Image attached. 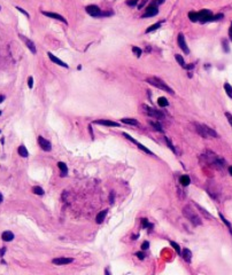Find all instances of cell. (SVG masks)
Segmentation results:
<instances>
[{
  "instance_id": "f35d334b",
  "label": "cell",
  "mask_w": 232,
  "mask_h": 275,
  "mask_svg": "<svg viewBox=\"0 0 232 275\" xmlns=\"http://www.w3.org/2000/svg\"><path fill=\"white\" fill-rule=\"evenodd\" d=\"M225 117L227 118V121H229V123H230V125L232 126V115H231L230 113H225Z\"/></svg>"
},
{
  "instance_id": "ab89813d",
  "label": "cell",
  "mask_w": 232,
  "mask_h": 275,
  "mask_svg": "<svg viewBox=\"0 0 232 275\" xmlns=\"http://www.w3.org/2000/svg\"><path fill=\"white\" fill-rule=\"evenodd\" d=\"M28 86H29V88H32V86H33V78L32 77L28 78Z\"/></svg>"
},
{
  "instance_id": "6da1fadb",
  "label": "cell",
  "mask_w": 232,
  "mask_h": 275,
  "mask_svg": "<svg viewBox=\"0 0 232 275\" xmlns=\"http://www.w3.org/2000/svg\"><path fill=\"white\" fill-rule=\"evenodd\" d=\"M146 81H147L148 84H150L152 86L156 87V88H159V89H161V91H164V92H167V93H169V94H171V95L175 94L174 89H172L170 86H168L167 83H164L162 79H160V78H158V77H149V78L146 79Z\"/></svg>"
},
{
  "instance_id": "d6986e66",
  "label": "cell",
  "mask_w": 232,
  "mask_h": 275,
  "mask_svg": "<svg viewBox=\"0 0 232 275\" xmlns=\"http://www.w3.org/2000/svg\"><path fill=\"white\" fill-rule=\"evenodd\" d=\"M179 182H181L182 186L186 187V186H189L190 183H191V179H190L189 175H182V176L179 178Z\"/></svg>"
},
{
  "instance_id": "f546056e",
  "label": "cell",
  "mask_w": 232,
  "mask_h": 275,
  "mask_svg": "<svg viewBox=\"0 0 232 275\" xmlns=\"http://www.w3.org/2000/svg\"><path fill=\"white\" fill-rule=\"evenodd\" d=\"M222 45H223V51L225 53H229L230 52V48H229V43L226 39H222Z\"/></svg>"
},
{
  "instance_id": "4fadbf2b",
  "label": "cell",
  "mask_w": 232,
  "mask_h": 275,
  "mask_svg": "<svg viewBox=\"0 0 232 275\" xmlns=\"http://www.w3.org/2000/svg\"><path fill=\"white\" fill-rule=\"evenodd\" d=\"M93 124H98V125H105V126H110V127H118L120 124L116 122H112V121H106V119H100V121H94Z\"/></svg>"
},
{
  "instance_id": "9c48e42d",
  "label": "cell",
  "mask_w": 232,
  "mask_h": 275,
  "mask_svg": "<svg viewBox=\"0 0 232 275\" xmlns=\"http://www.w3.org/2000/svg\"><path fill=\"white\" fill-rule=\"evenodd\" d=\"M38 143H39L40 148H41L44 151H51V149H52V144H51V142H49L48 140H46L45 138H43V137H38Z\"/></svg>"
},
{
  "instance_id": "277c9868",
  "label": "cell",
  "mask_w": 232,
  "mask_h": 275,
  "mask_svg": "<svg viewBox=\"0 0 232 275\" xmlns=\"http://www.w3.org/2000/svg\"><path fill=\"white\" fill-rule=\"evenodd\" d=\"M142 109L144 113L146 115H148L149 117H153V118H156V119H163L164 118V114L161 111V110H156L154 108H150V107H147V106H142Z\"/></svg>"
},
{
  "instance_id": "83f0119b",
  "label": "cell",
  "mask_w": 232,
  "mask_h": 275,
  "mask_svg": "<svg viewBox=\"0 0 232 275\" xmlns=\"http://www.w3.org/2000/svg\"><path fill=\"white\" fill-rule=\"evenodd\" d=\"M175 59H176V61L179 63V65H181L182 68H185V61H184V59H183L182 55H179V54H175Z\"/></svg>"
},
{
  "instance_id": "44dd1931",
  "label": "cell",
  "mask_w": 232,
  "mask_h": 275,
  "mask_svg": "<svg viewBox=\"0 0 232 275\" xmlns=\"http://www.w3.org/2000/svg\"><path fill=\"white\" fill-rule=\"evenodd\" d=\"M17 151H19V155H20V156H22V157H28V156H29V152H28L27 148H25L23 144L19 147Z\"/></svg>"
},
{
  "instance_id": "ba28073f",
  "label": "cell",
  "mask_w": 232,
  "mask_h": 275,
  "mask_svg": "<svg viewBox=\"0 0 232 275\" xmlns=\"http://www.w3.org/2000/svg\"><path fill=\"white\" fill-rule=\"evenodd\" d=\"M177 43H178V46H179V48L185 53V54H189L190 53V49H189V47H187V45H186V41H185V37H184V35L183 33H179L178 35V38H177Z\"/></svg>"
},
{
  "instance_id": "4dcf8cb0",
  "label": "cell",
  "mask_w": 232,
  "mask_h": 275,
  "mask_svg": "<svg viewBox=\"0 0 232 275\" xmlns=\"http://www.w3.org/2000/svg\"><path fill=\"white\" fill-rule=\"evenodd\" d=\"M132 52L136 54V56H137V57H140V56H141V54H142V51H141L139 47H137V46H133V47H132Z\"/></svg>"
},
{
  "instance_id": "bcb514c9",
  "label": "cell",
  "mask_w": 232,
  "mask_h": 275,
  "mask_svg": "<svg viewBox=\"0 0 232 275\" xmlns=\"http://www.w3.org/2000/svg\"><path fill=\"white\" fill-rule=\"evenodd\" d=\"M5 252H6V249H5V248H4V249H1V250H0V256H3Z\"/></svg>"
},
{
  "instance_id": "f907efd6",
  "label": "cell",
  "mask_w": 232,
  "mask_h": 275,
  "mask_svg": "<svg viewBox=\"0 0 232 275\" xmlns=\"http://www.w3.org/2000/svg\"><path fill=\"white\" fill-rule=\"evenodd\" d=\"M0 115H1V111H0Z\"/></svg>"
},
{
  "instance_id": "681fc988",
  "label": "cell",
  "mask_w": 232,
  "mask_h": 275,
  "mask_svg": "<svg viewBox=\"0 0 232 275\" xmlns=\"http://www.w3.org/2000/svg\"><path fill=\"white\" fill-rule=\"evenodd\" d=\"M3 200H4V197H3V195H1V194H0V203L3 202Z\"/></svg>"
},
{
  "instance_id": "7c38bea8",
  "label": "cell",
  "mask_w": 232,
  "mask_h": 275,
  "mask_svg": "<svg viewBox=\"0 0 232 275\" xmlns=\"http://www.w3.org/2000/svg\"><path fill=\"white\" fill-rule=\"evenodd\" d=\"M72 261H74L72 258H67V257H59V258H54L52 260V262L55 265H68Z\"/></svg>"
},
{
  "instance_id": "d4e9b609",
  "label": "cell",
  "mask_w": 232,
  "mask_h": 275,
  "mask_svg": "<svg viewBox=\"0 0 232 275\" xmlns=\"http://www.w3.org/2000/svg\"><path fill=\"white\" fill-rule=\"evenodd\" d=\"M189 19L192 22H198L199 21V13L198 12H190L189 13Z\"/></svg>"
},
{
  "instance_id": "f6af8a7d",
  "label": "cell",
  "mask_w": 232,
  "mask_h": 275,
  "mask_svg": "<svg viewBox=\"0 0 232 275\" xmlns=\"http://www.w3.org/2000/svg\"><path fill=\"white\" fill-rule=\"evenodd\" d=\"M154 3H155L156 5H161V4H163L164 3V0H153Z\"/></svg>"
},
{
  "instance_id": "836d02e7",
  "label": "cell",
  "mask_w": 232,
  "mask_h": 275,
  "mask_svg": "<svg viewBox=\"0 0 232 275\" xmlns=\"http://www.w3.org/2000/svg\"><path fill=\"white\" fill-rule=\"evenodd\" d=\"M222 19H223V14H217V15H215V16H211V17H210V20H209V22L219 21V20H222Z\"/></svg>"
},
{
  "instance_id": "8fae6325",
  "label": "cell",
  "mask_w": 232,
  "mask_h": 275,
  "mask_svg": "<svg viewBox=\"0 0 232 275\" xmlns=\"http://www.w3.org/2000/svg\"><path fill=\"white\" fill-rule=\"evenodd\" d=\"M41 14H43V15H45V16H47V17H51V19H54V20L61 21V22H63L64 24H68L67 20H66V19H64L62 15H60V14H56V13H51V12H41Z\"/></svg>"
},
{
  "instance_id": "1f68e13d",
  "label": "cell",
  "mask_w": 232,
  "mask_h": 275,
  "mask_svg": "<svg viewBox=\"0 0 232 275\" xmlns=\"http://www.w3.org/2000/svg\"><path fill=\"white\" fill-rule=\"evenodd\" d=\"M32 192H33L35 194H37V195H44V189H43L41 187H38V186L33 187V188H32Z\"/></svg>"
},
{
  "instance_id": "8992f818",
  "label": "cell",
  "mask_w": 232,
  "mask_h": 275,
  "mask_svg": "<svg viewBox=\"0 0 232 275\" xmlns=\"http://www.w3.org/2000/svg\"><path fill=\"white\" fill-rule=\"evenodd\" d=\"M85 11L92 17H101V9L97 5H90L85 7Z\"/></svg>"
},
{
  "instance_id": "52a82bcc",
  "label": "cell",
  "mask_w": 232,
  "mask_h": 275,
  "mask_svg": "<svg viewBox=\"0 0 232 275\" xmlns=\"http://www.w3.org/2000/svg\"><path fill=\"white\" fill-rule=\"evenodd\" d=\"M198 13H199V22H200V23H207V22H209L210 17L213 16V15H211V12L208 11V9H202V11H200V12H198Z\"/></svg>"
},
{
  "instance_id": "5bb4252c",
  "label": "cell",
  "mask_w": 232,
  "mask_h": 275,
  "mask_svg": "<svg viewBox=\"0 0 232 275\" xmlns=\"http://www.w3.org/2000/svg\"><path fill=\"white\" fill-rule=\"evenodd\" d=\"M20 38L25 43V45H27V47L32 52V54H36L37 53V49H36V46H35V44L30 40V39H28V38H25L24 36H22V35H20Z\"/></svg>"
},
{
  "instance_id": "7402d4cb",
  "label": "cell",
  "mask_w": 232,
  "mask_h": 275,
  "mask_svg": "<svg viewBox=\"0 0 232 275\" xmlns=\"http://www.w3.org/2000/svg\"><path fill=\"white\" fill-rule=\"evenodd\" d=\"M57 166H59V168L61 170V172H62V176H64L67 173H68V167H67V165L63 163V162H59L57 163Z\"/></svg>"
},
{
  "instance_id": "c3c4849f",
  "label": "cell",
  "mask_w": 232,
  "mask_h": 275,
  "mask_svg": "<svg viewBox=\"0 0 232 275\" xmlns=\"http://www.w3.org/2000/svg\"><path fill=\"white\" fill-rule=\"evenodd\" d=\"M229 172H230V174L232 175V166H230V167H229Z\"/></svg>"
},
{
  "instance_id": "d590c367",
  "label": "cell",
  "mask_w": 232,
  "mask_h": 275,
  "mask_svg": "<svg viewBox=\"0 0 232 275\" xmlns=\"http://www.w3.org/2000/svg\"><path fill=\"white\" fill-rule=\"evenodd\" d=\"M166 142H167L168 147H169V148H170V149H171V150H172V151H174V152L176 154V149H175V147L172 146V143H171V141L169 140V138H166Z\"/></svg>"
},
{
  "instance_id": "7a4b0ae2",
  "label": "cell",
  "mask_w": 232,
  "mask_h": 275,
  "mask_svg": "<svg viewBox=\"0 0 232 275\" xmlns=\"http://www.w3.org/2000/svg\"><path fill=\"white\" fill-rule=\"evenodd\" d=\"M183 214L191 221V224L193 225V226H200L201 224H202V221H201V218L199 217V214L190 206V205H186V206H184V209H183Z\"/></svg>"
},
{
  "instance_id": "9a60e30c",
  "label": "cell",
  "mask_w": 232,
  "mask_h": 275,
  "mask_svg": "<svg viewBox=\"0 0 232 275\" xmlns=\"http://www.w3.org/2000/svg\"><path fill=\"white\" fill-rule=\"evenodd\" d=\"M47 55H48V57H49V60H51L52 62H54V63H56V64H59V65H61V67H63V68H68V64L64 63L63 61H61L60 59H57L54 54H52V53H47Z\"/></svg>"
},
{
  "instance_id": "b9f144b4",
  "label": "cell",
  "mask_w": 232,
  "mask_h": 275,
  "mask_svg": "<svg viewBox=\"0 0 232 275\" xmlns=\"http://www.w3.org/2000/svg\"><path fill=\"white\" fill-rule=\"evenodd\" d=\"M114 192H110V195H109V203L110 204H113L114 203Z\"/></svg>"
},
{
  "instance_id": "60d3db41",
  "label": "cell",
  "mask_w": 232,
  "mask_h": 275,
  "mask_svg": "<svg viewBox=\"0 0 232 275\" xmlns=\"http://www.w3.org/2000/svg\"><path fill=\"white\" fill-rule=\"evenodd\" d=\"M16 9H17L19 12H21L22 14H24V15H25L27 17H30V15H29V14H28V13H27V12H25V11H24L23 8H21V7H16Z\"/></svg>"
},
{
  "instance_id": "5b68a950",
  "label": "cell",
  "mask_w": 232,
  "mask_h": 275,
  "mask_svg": "<svg viewBox=\"0 0 232 275\" xmlns=\"http://www.w3.org/2000/svg\"><path fill=\"white\" fill-rule=\"evenodd\" d=\"M158 13H159V9H158V5L154 3V1H152L150 3V5L145 9V13L142 14V19H145V17H153V16H155V15H158Z\"/></svg>"
},
{
  "instance_id": "ac0fdd59",
  "label": "cell",
  "mask_w": 232,
  "mask_h": 275,
  "mask_svg": "<svg viewBox=\"0 0 232 275\" xmlns=\"http://www.w3.org/2000/svg\"><path fill=\"white\" fill-rule=\"evenodd\" d=\"M182 256H183V258L185 259V261L191 262V260H192V252H191L189 249H184V250L182 251Z\"/></svg>"
},
{
  "instance_id": "ee69618b",
  "label": "cell",
  "mask_w": 232,
  "mask_h": 275,
  "mask_svg": "<svg viewBox=\"0 0 232 275\" xmlns=\"http://www.w3.org/2000/svg\"><path fill=\"white\" fill-rule=\"evenodd\" d=\"M136 256H137L139 259H144V258H145V254H144V252H137V253H136Z\"/></svg>"
},
{
  "instance_id": "f1b7e54d",
  "label": "cell",
  "mask_w": 232,
  "mask_h": 275,
  "mask_svg": "<svg viewBox=\"0 0 232 275\" xmlns=\"http://www.w3.org/2000/svg\"><path fill=\"white\" fill-rule=\"evenodd\" d=\"M149 124H150V126L152 127H154L155 129L158 132H163V130H162V125L160 124V123H155V122H149Z\"/></svg>"
},
{
  "instance_id": "8d00e7d4",
  "label": "cell",
  "mask_w": 232,
  "mask_h": 275,
  "mask_svg": "<svg viewBox=\"0 0 232 275\" xmlns=\"http://www.w3.org/2000/svg\"><path fill=\"white\" fill-rule=\"evenodd\" d=\"M137 4H138V0H128V1H126V5L130 6V7L137 6Z\"/></svg>"
},
{
  "instance_id": "3957f363",
  "label": "cell",
  "mask_w": 232,
  "mask_h": 275,
  "mask_svg": "<svg viewBox=\"0 0 232 275\" xmlns=\"http://www.w3.org/2000/svg\"><path fill=\"white\" fill-rule=\"evenodd\" d=\"M197 132L205 139L208 138H218V134L216 133V131H214L211 127L207 126V125H201V124H194Z\"/></svg>"
},
{
  "instance_id": "7dc6e473",
  "label": "cell",
  "mask_w": 232,
  "mask_h": 275,
  "mask_svg": "<svg viewBox=\"0 0 232 275\" xmlns=\"http://www.w3.org/2000/svg\"><path fill=\"white\" fill-rule=\"evenodd\" d=\"M4 100H5V97H4V95H0V103H1Z\"/></svg>"
},
{
  "instance_id": "cb8c5ba5",
  "label": "cell",
  "mask_w": 232,
  "mask_h": 275,
  "mask_svg": "<svg viewBox=\"0 0 232 275\" xmlns=\"http://www.w3.org/2000/svg\"><path fill=\"white\" fill-rule=\"evenodd\" d=\"M161 24H162V22H158V23H155V24L150 25L149 28H147V29H146V33H149V32H153V31H155L156 29H159V28L161 27Z\"/></svg>"
},
{
  "instance_id": "e0dca14e",
  "label": "cell",
  "mask_w": 232,
  "mask_h": 275,
  "mask_svg": "<svg viewBox=\"0 0 232 275\" xmlns=\"http://www.w3.org/2000/svg\"><path fill=\"white\" fill-rule=\"evenodd\" d=\"M1 238H3L5 242H11V241H13V238H14V234H13L12 232H9V230L4 232L3 235H1Z\"/></svg>"
},
{
  "instance_id": "ffe728a7",
  "label": "cell",
  "mask_w": 232,
  "mask_h": 275,
  "mask_svg": "<svg viewBox=\"0 0 232 275\" xmlns=\"http://www.w3.org/2000/svg\"><path fill=\"white\" fill-rule=\"evenodd\" d=\"M158 105H159L161 108H164V107H168V106H169V102H168V100H167L164 97H161V98L158 99Z\"/></svg>"
},
{
  "instance_id": "2e32d148",
  "label": "cell",
  "mask_w": 232,
  "mask_h": 275,
  "mask_svg": "<svg viewBox=\"0 0 232 275\" xmlns=\"http://www.w3.org/2000/svg\"><path fill=\"white\" fill-rule=\"evenodd\" d=\"M107 212H108V210H102V211H100V212L97 214V217H96L97 224H101V222L105 220V218H106V216H107Z\"/></svg>"
},
{
  "instance_id": "603a6c76",
  "label": "cell",
  "mask_w": 232,
  "mask_h": 275,
  "mask_svg": "<svg viewBox=\"0 0 232 275\" xmlns=\"http://www.w3.org/2000/svg\"><path fill=\"white\" fill-rule=\"evenodd\" d=\"M218 216H219V218H221V220H222V221H223V222L225 224V226H226V227L229 228V230H230V234L232 235V225H231V224L229 222V220H227V219H225V218H224V216H223L222 213H219Z\"/></svg>"
},
{
  "instance_id": "e575fe53",
  "label": "cell",
  "mask_w": 232,
  "mask_h": 275,
  "mask_svg": "<svg viewBox=\"0 0 232 275\" xmlns=\"http://www.w3.org/2000/svg\"><path fill=\"white\" fill-rule=\"evenodd\" d=\"M141 225H142V227L144 228H152L153 226L148 222V220L147 219H141Z\"/></svg>"
},
{
  "instance_id": "484cf974",
  "label": "cell",
  "mask_w": 232,
  "mask_h": 275,
  "mask_svg": "<svg viewBox=\"0 0 232 275\" xmlns=\"http://www.w3.org/2000/svg\"><path fill=\"white\" fill-rule=\"evenodd\" d=\"M122 123L124 124H128V125H134V126H138V122L133 118H123L122 119Z\"/></svg>"
},
{
  "instance_id": "816d5d0a",
  "label": "cell",
  "mask_w": 232,
  "mask_h": 275,
  "mask_svg": "<svg viewBox=\"0 0 232 275\" xmlns=\"http://www.w3.org/2000/svg\"><path fill=\"white\" fill-rule=\"evenodd\" d=\"M0 9H1V7H0Z\"/></svg>"
},
{
  "instance_id": "74e56055",
  "label": "cell",
  "mask_w": 232,
  "mask_h": 275,
  "mask_svg": "<svg viewBox=\"0 0 232 275\" xmlns=\"http://www.w3.org/2000/svg\"><path fill=\"white\" fill-rule=\"evenodd\" d=\"M148 248H149V242L145 241V242L141 244V250H147Z\"/></svg>"
},
{
  "instance_id": "7bdbcfd3",
  "label": "cell",
  "mask_w": 232,
  "mask_h": 275,
  "mask_svg": "<svg viewBox=\"0 0 232 275\" xmlns=\"http://www.w3.org/2000/svg\"><path fill=\"white\" fill-rule=\"evenodd\" d=\"M229 37H230V40L232 41V22H231L230 28H229Z\"/></svg>"
},
{
  "instance_id": "d6a6232c",
  "label": "cell",
  "mask_w": 232,
  "mask_h": 275,
  "mask_svg": "<svg viewBox=\"0 0 232 275\" xmlns=\"http://www.w3.org/2000/svg\"><path fill=\"white\" fill-rule=\"evenodd\" d=\"M170 245H171V246H172V248H174V249L176 250V252H177V253H182L181 246H179V245H178V244H177L176 242H172V241H171V242H170Z\"/></svg>"
},
{
  "instance_id": "30bf717a",
  "label": "cell",
  "mask_w": 232,
  "mask_h": 275,
  "mask_svg": "<svg viewBox=\"0 0 232 275\" xmlns=\"http://www.w3.org/2000/svg\"><path fill=\"white\" fill-rule=\"evenodd\" d=\"M123 137H124L125 139H128V140H130L131 142H133V143H136V144L138 146V148H139V149H141V150H144V151H145L146 154H149V155H152V156L154 155V154H153V152H152V151H150L149 149H147V148L145 147V146H142V144H141V143H139L138 141H136V140H133V139H132V138H131V137H130V135H129L128 133H123Z\"/></svg>"
},
{
  "instance_id": "4316f807",
  "label": "cell",
  "mask_w": 232,
  "mask_h": 275,
  "mask_svg": "<svg viewBox=\"0 0 232 275\" xmlns=\"http://www.w3.org/2000/svg\"><path fill=\"white\" fill-rule=\"evenodd\" d=\"M224 89H225V92H226L227 97H229L230 99H232V86H231L229 83H225V84H224Z\"/></svg>"
}]
</instances>
